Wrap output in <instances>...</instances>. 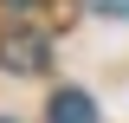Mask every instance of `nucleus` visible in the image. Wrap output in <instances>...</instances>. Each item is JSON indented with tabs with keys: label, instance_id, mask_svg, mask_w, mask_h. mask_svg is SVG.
Listing matches in <instances>:
<instances>
[{
	"label": "nucleus",
	"instance_id": "obj_3",
	"mask_svg": "<svg viewBox=\"0 0 129 123\" xmlns=\"http://www.w3.org/2000/svg\"><path fill=\"white\" fill-rule=\"evenodd\" d=\"M90 13H103V19H129V0H90Z\"/></svg>",
	"mask_w": 129,
	"mask_h": 123
},
{
	"label": "nucleus",
	"instance_id": "obj_2",
	"mask_svg": "<svg viewBox=\"0 0 129 123\" xmlns=\"http://www.w3.org/2000/svg\"><path fill=\"white\" fill-rule=\"evenodd\" d=\"M45 123H97V104H90L84 91H58V97L45 104Z\"/></svg>",
	"mask_w": 129,
	"mask_h": 123
},
{
	"label": "nucleus",
	"instance_id": "obj_4",
	"mask_svg": "<svg viewBox=\"0 0 129 123\" xmlns=\"http://www.w3.org/2000/svg\"><path fill=\"white\" fill-rule=\"evenodd\" d=\"M0 123H7V117H0Z\"/></svg>",
	"mask_w": 129,
	"mask_h": 123
},
{
	"label": "nucleus",
	"instance_id": "obj_1",
	"mask_svg": "<svg viewBox=\"0 0 129 123\" xmlns=\"http://www.w3.org/2000/svg\"><path fill=\"white\" fill-rule=\"evenodd\" d=\"M45 58H52L45 32H7V39H0V65H7V71H39Z\"/></svg>",
	"mask_w": 129,
	"mask_h": 123
}]
</instances>
